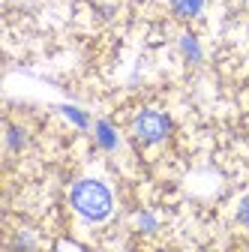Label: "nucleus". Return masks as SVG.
I'll return each instance as SVG.
<instances>
[{"mask_svg":"<svg viewBox=\"0 0 249 252\" xmlns=\"http://www.w3.org/2000/svg\"><path fill=\"white\" fill-rule=\"evenodd\" d=\"M60 111H63L75 126H81V129H87V126H90V117L84 114V111H78V108H72V105H63V108H60Z\"/></svg>","mask_w":249,"mask_h":252,"instance_id":"nucleus-7","label":"nucleus"},{"mask_svg":"<svg viewBox=\"0 0 249 252\" xmlns=\"http://www.w3.org/2000/svg\"><path fill=\"white\" fill-rule=\"evenodd\" d=\"M72 207L87 219V222H102V219H108L114 201H111V192H108V186L99 183V180H78L72 186Z\"/></svg>","mask_w":249,"mask_h":252,"instance_id":"nucleus-1","label":"nucleus"},{"mask_svg":"<svg viewBox=\"0 0 249 252\" xmlns=\"http://www.w3.org/2000/svg\"><path fill=\"white\" fill-rule=\"evenodd\" d=\"M207 6V0H171V9L177 18H198Z\"/></svg>","mask_w":249,"mask_h":252,"instance_id":"nucleus-6","label":"nucleus"},{"mask_svg":"<svg viewBox=\"0 0 249 252\" xmlns=\"http://www.w3.org/2000/svg\"><path fill=\"white\" fill-rule=\"evenodd\" d=\"M237 222L249 228V195H246V198H243V201L237 204Z\"/></svg>","mask_w":249,"mask_h":252,"instance_id":"nucleus-10","label":"nucleus"},{"mask_svg":"<svg viewBox=\"0 0 249 252\" xmlns=\"http://www.w3.org/2000/svg\"><path fill=\"white\" fill-rule=\"evenodd\" d=\"M12 249L15 252H30V249H33V234H30V231H18L15 240H12Z\"/></svg>","mask_w":249,"mask_h":252,"instance_id":"nucleus-9","label":"nucleus"},{"mask_svg":"<svg viewBox=\"0 0 249 252\" xmlns=\"http://www.w3.org/2000/svg\"><path fill=\"white\" fill-rule=\"evenodd\" d=\"M27 141H30V135H27L24 126L6 123V150H9V153H21V150L27 147Z\"/></svg>","mask_w":249,"mask_h":252,"instance_id":"nucleus-5","label":"nucleus"},{"mask_svg":"<svg viewBox=\"0 0 249 252\" xmlns=\"http://www.w3.org/2000/svg\"><path fill=\"white\" fill-rule=\"evenodd\" d=\"M93 135H96V144L102 147V150H117V144H120V138H117V129L108 123V120H96L93 123Z\"/></svg>","mask_w":249,"mask_h":252,"instance_id":"nucleus-3","label":"nucleus"},{"mask_svg":"<svg viewBox=\"0 0 249 252\" xmlns=\"http://www.w3.org/2000/svg\"><path fill=\"white\" fill-rule=\"evenodd\" d=\"M180 54H183V60L189 63V66H198L201 57H204V51H201V45H198V39L192 33H183L180 36Z\"/></svg>","mask_w":249,"mask_h":252,"instance_id":"nucleus-4","label":"nucleus"},{"mask_svg":"<svg viewBox=\"0 0 249 252\" xmlns=\"http://www.w3.org/2000/svg\"><path fill=\"white\" fill-rule=\"evenodd\" d=\"M159 228V219L153 216V213H138V231H144V234H153Z\"/></svg>","mask_w":249,"mask_h":252,"instance_id":"nucleus-8","label":"nucleus"},{"mask_svg":"<svg viewBox=\"0 0 249 252\" xmlns=\"http://www.w3.org/2000/svg\"><path fill=\"white\" fill-rule=\"evenodd\" d=\"M132 135L144 147L162 144L171 135V120H168V114H162L156 108H144V111H138L132 117Z\"/></svg>","mask_w":249,"mask_h":252,"instance_id":"nucleus-2","label":"nucleus"}]
</instances>
